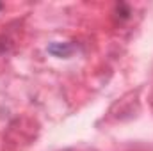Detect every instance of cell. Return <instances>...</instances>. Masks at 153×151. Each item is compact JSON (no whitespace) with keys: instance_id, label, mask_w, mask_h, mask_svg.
Instances as JSON below:
<instances>
[{"instance_id":"obj_1","label":"cell","mask_w":153,"mask_h":151,"mask_svg":"<svg viewBox=\"0 0 153 151\" xmlns=\"http://www.w3.org/2000/svg\"><path fill=\"white\" fill-rule=\"evenodd\" d=\"M48 53H52V55H55V57H61V59H66V57H70L73 52H75V46L71 44V43H52V44H48Z\"/></svg>"},{"instance_id":"obj_2","label":"cell","mask_w":153,"mask_h":151,"mask_svg":"<svg viewBox=\"0 0 153 151\" xmlns=\"http://www.w3.org/2000/svg\"><path fill=\"white\" fill-rule=\"evenodd\" d=\"M2 7H4V5H2V4H0V11H2Z\"/></svg>"}]
</instances>
